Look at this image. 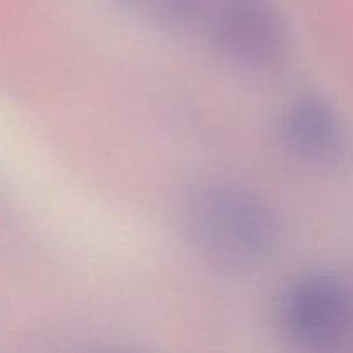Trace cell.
Wrapping results in <instances>:
<instances>
[{
	"instance_id": "obj_4",
	"label": "cell",
	"mask_w": 353,
	"mask_h": 353,
	"mask_svg": "<svg viewBox=\"0 0 353 353\" xmlns=\"http://www.w3.org/2000/svg\"><path fill=\"white\" fill-rule=\"evenodd\" d=\"M285 147L296 157L317 164H331L350 154V137L336 110L314 95L293 100L279 121Z\"/></svg>"
},
{
	"instance_id": "obj_2",
	"label": "cell",
	"mask_w": 353,
	"mask_h": 353,
	"mask_svg": "<svg viewBox=\"0 0 353 353\" xmlns=\"http://www.w3.org/2000/svg\"><path fill=\"white\" fill-rule=\"evenodd\" d=\"M203 37L250 71H271L288 55V28L274 0H217Z\"/></svg>"
},
{
	"instance_id": "obj_3",
	"label": "cell",
	"mask_w": 353,
	"mask_h": 353,
	"mask_svg": "<svg viewBox=\"0 0 353 353\" xmlns=\"http://www.w3.org/2000/svg\"><path fill=\"white\" fill-rule=\"evenodd\" d=\"M279 319L300 347H338L353 333V285L333 272L300 276L283 293Z\"/></svg>"
},
{
	"instance_id": "obj_5",
	"label": "cell",
	"mask_w": 353,
	"mask_h": 353,
	"mask_svg": "<svg viewBox=\"0 0 353 353\" xmlns=\"http://www.w3.org/2000/svg\"><path fill=\"white\" fill-rule=\"evenodd\" d=\"M126 12L174 34H202L217 0H110Z\"/></svg>"
},
{
	"instance_id": "obj_1",
	"label": "cell",
	"mask_w": 353,
	"mask_h": 353,
	"mask_svg": "<svg viewBox=\"0 0 353 353\" xmlns=\"http://www.w3.org/2000/svg\"><path fill=\"white\" fill-rule=\"evenodd\" d=\"M186 241L209 264L250 271L264 264L279 241V221L262 196L231 183L195 190L181 210Z\"/></svg>"
}]
</instances>
